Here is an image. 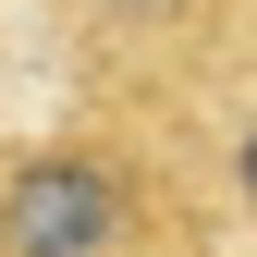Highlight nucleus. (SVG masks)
Wrapping results in <instances>:
<instances>
[{"mask_svg": "<svg viewBox=\"0 0 257 257\" xmlns=\"http://www.w3.org/2000/svg\"><path fill=\"white\" fill-rule=\"evenodd\" d=\"M233 196L257 208V122H245V135H233Z\"/></svg>", "mask_w": 257, "mask_h": 257, "instance_id": "nucleus-3", "label": "nucleus"}, {"mask_svg": "<svg viewBox=\"0 0 257 257\" xmlns=\"http://www.w3.org/2000/svg\"><path fill=\"white\" fill-rule=\"evenodd\" d=\"M74 13H110V25H172L184 0H74Z\"/></svg>", "mask_w": 257, "mask_h": 257, "instance_id": "nucleus-2", "label": "nucleus"}, {"mask_svg": "<svg viewBox=\"0 0 257 257\" xmlns=\"http://www.w3.org/2000/svg\"><path fill=\"white\" fill-rule=\"evenodd\" d=\"M147 220H159L147 159L98 135L0 159V257H147Z\"/></svg>", "mask_w": 257, "mask_h": 257, "instance_id": "nucleus-1", "label": "nucleus"}]
</instances>
